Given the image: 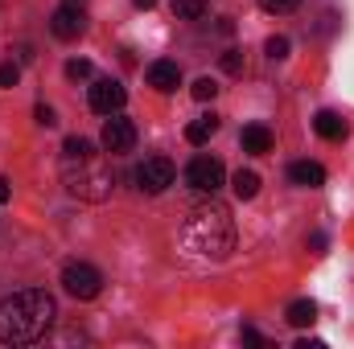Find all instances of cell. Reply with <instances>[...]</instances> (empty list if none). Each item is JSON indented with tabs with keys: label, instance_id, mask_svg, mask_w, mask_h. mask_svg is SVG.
Returning a JSON list of instances; mask_svg holds the SVG:
<instances>
[{
	"label": "cell",
	"instance_id": "obj_2",
	"mask_svg": "<svg viewBox=\"0 0 354 349\" xmlns=\"http://www.w3.org/2000/svg\"><path fill=\"white\" fill-rule=\"evenodd\" d=\"M58 317V304L41 288H25L0 300V341L4 346H33L50 333Z\"/></svg>",
	"mask_w": 354,
	"mask_h": 349
},
{
	"label": "cell",
	"instance_id": "obj_20",
	"mask_svg": "<svg viewBox=\"0 0 354 349\" xmlns=\"http://www.w3.org/2000/svg\"><path fill=\"white\" fill-rule=\"evenodd\" d=\"M214 94H218L214 79H198V83H194V99H198V103H210Z\"/></svg>",
	"mask_w": 354,
	"mask_h": 349
},
{
	"label": "cell",
	"instance_id": "obj_5",
	"mask_svg": "<svg viewBox=\"0 0 354 349\" xmlns=\"http://www.w3.org/2000/svg\"><path fill=\"white\" fill-rule=\"evenodd\" d=\"M174 185V161L169 157H145L136 165V189L140 193H165Z\"/></svg>",
	"mask_w": 354,
	"mask_h": 349
},
{
	"label": "cell",
	"instance_id": "obj_7",
	"mask_svg": "<svg viewBox=\"0 0 354 349\" xmlns=\"http://www.w3.org/2000/svg\"><path fill=\"white\" fill-rule=\"evenodd\" d=\"M83 29H87V12H83L75 0L54 8V17H50V33H54L58 41H75V37H83Z\"/></svg>",
	"mask_w": 354,
	"mask_h": 349
},
{
	"label": "cell",
	"instance_id": "obj_24",
	"mask_svg": "<svg viewBox=\"0 0 354 349\" xmlns=\"http://www.w3.org/2000/svg\"><path fill=\"white\" fill-rule=\"evenodd\" d=\"M37 123H41V128H54V123H58V119H54V107L37 103Z\"/></svg>",
	"mask_w": 354,
	"mask_h": 349
},
{
	"label": "cell",
	"instance_id": "obj_21",
	"mask_svg": "<svg viewBox=\"0 0 354 349\" xmlns=\"http://www.w3.org/2000/svg\"><path fill=\"white\" fill-rule=\"evenodd\" d=\"M223 70H227V74H243V54H239V50H227V54H223Z\"/></svg>",
	"mask_w": 354,
	"mask_h": 349
},
{
	"label": "cell",
	"instance_id": "obj_17",
	"mask_svg": "<svg viewBox=\"0 0 354 349\" xmlns=\"http://www.w3.org/2000/svg\"><path fill=\"white\" fill-rule=\"evenodd\" d=\"M206 4H210V0H174V12L181 21H198V17L206 12Z\"/></svg>",
	"mask_w": 354,
	"mask_h": 349
},
{
	"label": "cell",
	"instance_id": "obj_23",
	"mask_svg": "<svg viewBox=\"0 0 354 349\" xmlns=\"http://www.w3.org/2000/svg\"><path fill=\"white\" fill-rule=\"evenodd\" d=\"M17 79H21V66L17 62H4L0 66V87H17Z\"/></svg>",
	"mask_w": 354,
	"mask_h": 349
},
{
	"label": "cell",
	"instance_id": "obj_16",
	"mask_svg": "<svg viewBox=\"0 0 354 349\" xmlns=\"http://www.w3.org/2000/svg\"><path fill=\"white\" fill-rule=\"evenodd\" d=\"M231 189H235V197H239V201H252V197L260 193V173H252V169H239V173L231 177Z\"/></svg>",
	"mask_w": 354,
	"mask_h": 349
},
{
	"label": "cell",
	"instance_id": "obj_3",
	"mask_svg": "<svg viewBox=\"0 0 354 349\" xmlns=\"http://www.w3.org/2000/svg\"><path fill=\"white\" fill-rule=\"evenodd\" d=\"M62 185L71 197L79 201H107L115 189V177L103 152H95V144L83 136H71L62 144Z\"/></svg>",
	"mask_w": 354,
	"mask_h": 349
},
{
	"label": "cell",
	"instance_id": "obj_18",
	"mask_svg": "<svg viewBox=\"0 0 354 349\" xmlns=\"http://www.w3.org/2000/svg\"><path fill=\"white\" fill-rule=\"evenodd\" d=\"M268 58H272V62H280V58H288V37H280V33H276V37H268Z\"/></svg>",
	"mask_w": 354,
	"mask_h": 349
},
{
	"label": "cell",
	"instance_id": "obj_4",
	"mask_svg": "<svg viewBox=\"0 0 354 349\" xmlns=\"http://www.w3.org/2000/svg\"><path fill=\"white\" fill-rule=\"evenodd\" d=\"M62 288L75 296V300H95L99 296V288H103V275L91 267V263H66L62 267Z\"/></svg>",
	"mask_w": 354,
	"mask_h": 349
},
{
	"label": "cell",
	"instance_id": "obj_11",
	"mask_svg": "<svg viewBox=\"0 0 354 349\" xmlns=\"http://www.w3.org/2000/svg\"><path fill=\"white\" fill-rule=\"evenodd\" d=\"M288 181L301 185V189H317V185H326V169L317 161H292L288 165Z\"/></svg>",
	"mask_w": 354,
	"mask_h": 349
},
{
	"label": "cell",
	"instance_id": "obj_26",
	"mask_svg": "<svg viewBox=\"0 0 354 349\" xmlns=\"http://www.w3.org/2000/svg\"><path fill=\"white\" fill-rule=\"evenodd\" d=\"M8 197H12V181H8V177H0V206H4Z\"/></svg>",
	"mask_w": 354,
	"mask_h": 349
},
{
	"label": "cell",
	"instance_id": "obj_28",
	"mask_svg": "<svg viewBox=\"0 0 354 349\" xmlns=\"http://www.w3.org/2000/svg\"><path fill=\"white\" fill-rule=\"evenodd\" d=\"M297 349H326V341H309L305 337V341H297Z\"/></svg>",
	"mask_w": 354,
	"mask_h": 349
},
{
	"label": "cell",
	"instance_id": "obj_12",
	"mask_svg": "<svg viewBox=\"0 0 354 349\" xmlns=\"http://www.w3.org/2000/svg\"><path fill=\"white\" fill-rule=\"evenodd\" d=\"M313 132H317L322 140H346V119H342L338 111H317V115H313Z\"/></svg>",
	"mask_w": 354,
	"mask_h": 349
},
{
	"label": "cell",
	"instance_id": "obj_13",
	"mask_svg": "<svg viewBox=\"0 0 354 349\" xmlns=\"http://www.w3.org/2000/svg\"><path fill=\"white\" fill-rule=\"evenodd\" d=\"M239 144H243V152H256V157H260V152L272 148V132H268L264 123H248L243 136H239Z\"/></svg>",
	"mask_w": 354,
	"mask_h": 349
},
{
	"label": "cell",
	"instance_id": "obj_27",
	"mask_svg": "<svg viewBox=\"0 0 354 349\" xmlns=\"http://www.w3.org/2000/svg\"><path fill=\"white\" fill-rule=\"evenodd\" d=\"M309 247H313V251H326V235H322V230H317V235H309Z\"/></svg>",
	"mask_w": 354,
	"mask_h": 349
},
{
	"label": "cell",
	"instance_id": "obj_25",
	"mask_svg": "<svg viewBox=\"0 0 354 349\" xmlns=\"http://www.w3.org/2000/svg\"><path fill=\"white\" fill-rule=\"evenodd\" d=\"M243 346H264V337H260L252 325H243Z\"/></svg>",
	"mask_w": 354,
	"mask_h": 349
},
{
	"label": "cell",
	"instance_id": "obj_29",
	"mask_svg": "<svg viewBox=\"0 0 354 349\" xmlns=\"http://www.w3.org/2000/svg\"><path fill=\"white\" fill-rule=\"evenodd\" d=\"M132 4H136V8H153L157 0H132Z\"/></svg>",
	"mask_w": 354,
	"mask_h": 349
},
{
	"label": "cell",
	"instance_id": "obj_14",
	"mask_svg": "<svg viewBox=\"0 0 354 349\" xmlns=\"http://www.w3.org/2000/svg\"><path fill=\"white\" fill-rule=\"evenodd\" d=\"M284 317H288V325H292V329H309V325L317 321V304H313V300H292Z\"/></svg>",
	"mask_w": 354,
	"mask_h": 349
},
{
	"label": "cell",
	"instance_id": "obj_22",
	"mask_svg": "<svg viewBox=\"0 0 354 349\" xmlns=\"http://www.w3.org/2000/svg\"><path fill=\"white\" fill-rule=\"evenodd\" d=\"M260 8L264 12H292V8H301V0H260Z\"/></svg>",
	"mask_w": 354,
	"mask_h": 349
},
{
	"label": "cell",
	"instance_id": "obj_9",
	"mask_svg": "<svg viewBox=\"0 0 354 349\" xmlns=\"http://www.w3.org/2000/svg\"><path fill=\"white\" fill-rule=\"evenodd\" d=\"M124 103H128V90H124V83H115V79H99L91 87V111H99V115H115Z\"/></svg>",
	"mask_w": 354,
	"mask_h": 349
},
{
	"label": "cell",
	"instance_id": "obj_1",
	"mask_svg": "<svg viewBox=\"0 0 354 349\" xmlns=\"http://www.w3.org/2000/svg\"><path fill=\"white\" fill-rule=\"evenodd\" d=\"M177 247L194 259H227L235 251L231 210L214 201V193H206V201L185 206V214L177 218Z\"/></svg>",
	"mask_w": 354,
	"mask_h": 349
},
{
	"label": "cell",
	"instance_id": "obj_10",
	"mask_svg": "<svg viewBox=\"0 0 354 349\" xmlns=\"http://www.w3.org/2000/svg\"><path fill=\"white\" fill-rule=\"evenodd\" d=\"M149 87L153 90H161V94H169V90H177L181 87V66L177 62H169V58H161V62H153L149 66Z\"/></svg>",
	"mask_w": 354,
	"mask_h": 349
},
{
	"label": "cell",
	"instance_id": "obj_8",
	"mask_svg": "<svg viewBox=\"0 0 354 349\" xmlns=\"http://www.w3.org/2000/svg\"><path fill=\"white\" fill-rule=\"evenodd\" d=\"M103 148L111 152V157H120V152H132V144H136V123L132 119H124V115H111L107 123H103Z\"/></svg>",
	"mask_w": 354,
	"mask_h": 349
},
{
	"label": "cell",
	"instance_id": "obj_19",
	"mask_svg": "<svg viewBox=\"0 0 354 349\" xmlns=\"http://www.w3.org/2000/svg\"><path fill=\"white\" fill-rule=\"evenodd\" d=\"M66 79H75V83H79V79H91V62L87 58H71V62H66Z\"/></svg>",
	"mask_w": 354,
	"mask_h": 349
},
{
	"label": "cell",
	"instance_id": "obj_15",
	"mask_svg": "<svg viewBox=\"0 0 354 349\" xmlns=\"http://www.w3.org/2000/svg\"><path fill=\"white\" fill-rule=\"evenodd\" d=\"M214 132H218V115H198V119L185 128V140H189V144H206Z\"/></svg>",
	"mask_w": 354,
	"mask_h": 349
},
{
	"label": "cell",
	"instance_id": "obj_6",
	"mask_svg": "<svg viewBox=\"0 0 354 349\" xmlns=\"http://www.w3.org/2000/svg\"><path fill=\"white\" fill-rule=\"evenodd\" d=\"M223 161L218 157H194L185 165V185L198 189V193H218L223 189Z\"/></svg>",
	"mask_w": 354,
	"mask_h": 349
}]
</instances>
